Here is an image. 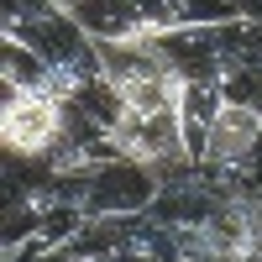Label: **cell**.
I'll return each instance as SVG.
<instances>
[{"label": "cell", "instance_id": "cell-1", "mask_svg": "<svg viewBox=\"0 0 262 262\" xmlns=\"http://www.w3.org/2000/svg\"><path fill=\"white\" fill-rule=\"evenodd\" d=\"M163 179L131 158H111L90 173H63V210L79 215L84 226L90 221H111V215H142L152 210Z\"/></svg>", "mask_w": 262, "mask_h": 262}, {"label": "cell", "instance_id": "cell-2", "mask_svg": "<svg viewBox=\"0 0 262 262\" xmlns=\"http://www.w3.org/2000/svg\"><path fill=\"white\" fill-rule=\"evenodd\" d=\"M69 11L95 42H152L189 21H226L205 16L200 0H69Z\"/></svg>", "mask_w": 262, "mask_h": 262}, {"label": "cell", "instance_id": "cell-3", "mask_svg": "<svg viewBox=\"0 0 262 262\" xmlns=\"http://www.w3.org/2000/svg\"><path fill=\"white\" fill-rule=\"evenodd\" d=\"M100 69H105V84L116 90L121 105H137V111L179 105L184 79L168 69V58L152 42H100Z\"/></svg>", "mask_w": 262, "mask_h": 262}, {"label": "cell", "instance_id": "cell-4", "mask_svg": "<svg viewBox=\"0 0 262 262\" xmlns=\"http://www.w3.org/2000/svg\"><path fill=\"white\" fill-rule=\"evenodd\" d=\"M111 142H116V158L142 163V168L158 173V179L189 168L184 131H179V105H152V111L121 105V116H116V126H111Z\"/></svg>", "mask_w": 262, "mask_h": 262}, {"label": "cell", "instance_id": "cell-5", "mask_svg": "<svg viewBox=\"0 0 262 262\" xmlns=\"http://www.w3.org/2000/svg\"><path fill=\"white\" fill-rule=\"evenodd\" d=\"M63 137V95L58 90H0V142L11 158L48 163Z\"/></svg>", "mask_w": 262, "mask_h": 262}, {"label": "cell", "instance_id": "cell-6", "mask_svg": "<svg viewBox=\"0 0 262 262\" xmlns=\"http://www.w3.org/2000/svg\"><path fill=\"white\" fill-rule=\"evenodd\" d=\"M221 105H226V84H221V79H184V84H179V131H184L189 168H200Z\"/></svg>", "mask_w": 262, "mask_h": 262}, {"label": "cell", "instance_id": "cell-7", "mask_svg": "<svg viewBox=\"0 0 262 262\" xmlns=\"http://www.w3.org/2000/svg\"><path fill=\"white\" fill-rule=\"evenodd\" d=\"M58 0H0V27H16V21H32L42 11H53Z\"/></svg>", "mask_w": 262, "mask_h": 262}, {"label": "cell", "instance_id": "cell-8", "mask_svg": "<svg viewBox=\"0 0 262 262\" xmlns=\"http://www.w3.org/2000/svg\"><path fill=\"white\" fill-rule=\"evenodd\" d=\"M231 16H242V21H262V0H231Z\"/></svg>", "mask_w": 262, "mask_h": 262}]
</instances>
